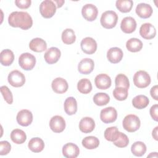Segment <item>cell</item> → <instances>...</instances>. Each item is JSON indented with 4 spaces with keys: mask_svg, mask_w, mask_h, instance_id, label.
<instances>
[{
    "mask_svg": "<svg viewBox=\"0 0 158 158\" xmlns=\"http://www.w3.org/2000/svg\"><path fill=\"white\" fill-rule=\"evenodd\" d=\"M8 23L12 27H19L27 30L33 25V20L27 12H12L8 17Z\"/></svg>",
    "mask_w": 158,
    "mask_h": 158,
    "instance_id": "obj_1",
    "label": "cell"
},
{
    "mask_svg": "<svg viewBox=\"0 0 158 158\" xmlns=\"http://www.w3.org/2000/svg\"><path fill=\"white\" fill-rule=\"evenodd\" d=\"M118 21V15L113 10H107L101 15L100 22L101 25L107 29H110L115 27Z\"/></svg>",
    "mask_w": 158,
    "mask_h": 158,
    "instance_id": "obj_2",
    "label": "cell"
},
{
    "mask_svg": "<svg viewBox=\"0 0 158 158\" xmlns=\"http://www.w3.org/2000/svg\"><path fill=\"white\" fill-rule=\"evenodd\" d=\"M123 128L130 133L135 132L138 130L141 125L139 117L134 114H129L126 115L122 122Z\"/></svg>",
    "mask_w": 158,
    "mask_h": 158,
    "instance_id": "obj_3",
    "label": "cell"
},
{
    "mask_svg": "<svg viewBox=\"0 0 158 158\" xmlns=\"http://www.w3.org/2000/svg\"><path fill=\"white\" fill-rule=\"evenodd\" d=\"M134 85L139 88L148 87L151 83V77L148 72L144 70L136 72L133 76Z\"/></svg>",
    "mask_w": 158,
    "mask_h": 158,
    "instance_id": "obj_4",
    "label": "cell"
},
{
    "mask_svg": "<svg viewBox=\"0 0 158 158\" xmlns=\"http://www.w3.org/2000/svg\"><path fill=\"white\" fill-rule=\"evenodd\" d=\"M56 5L51 0H44L40 5L41 15L46 19L51 18L56 12Z\"/></svg>",
    "mask_w": 158,
    "mask_h": 158,
    "instance_id": "obj_5",
    "label": "cell"
},
{
    "mask_svg": "<svg viewBox=\"0 0 158 158\" xmlns=\"http://www.w3.org/2000/svg\"><path fill=\"white\" fill-rule=\"evenodd\" d=\"M19 64L22 69L25 70H31L34 68L36 64V58L31 54L25 52L20 56Z\"/></svg>",
    "mask_w": 158,
    "mask_h": 158,
    "instance_id": "obj_6",
    "label": "cell"
},
{
    "mask_svg": "<svg viewBox=\"0 0 158 158\" xmlns=\"http://www.w3.org/2000/svg\"><path fill=\"white\" fill-rule=\"evenodd\" d=\"M7 80L9 84L15 88L22 86L25 82L24 75L17 70H13L9 73Z\"/></svg>",
    "mask_w": 158,
    "mask_h": 158,
    "instance_id": "obj_7",
    "label": "cell"
},
{
    "mask_svg": "<svg viewBox=\"0 0 158 158\" xmlns=\"http://www.w3.org/2000/svg\"><path fill=\"white\" fill-rule=\"evenodd\" d=\"M117 112L113 107H107L101 110L100 118L104 123H110L116 120Z\"/></svg>",
    "mask_w": 158,
    "mask_h": 158,
    "instance_id": "obj_8",
    "label": "cell"
},
{
    "mask_svg": "<svg viewBox=\"0 0 158 158\" xmlns=\"http://www.w3.org/2000/svg\"><path fill=\"white\" fill-rule=\"evenodd\" d=\"M81 14L85 20L92 22L97 18L98 10L96 6L92 4H86L82 7Z\"/></svg>",
    "mask_w": 158,
    "mask_h": 158,
    "instance_id": "obj_9",
    "label": "cell"
},
{
    "mask_svg": "<svg viewBox=\"0 0 158 158\" xmlns=\"http://www.w3.org/2000/svg\"><path fill=\"white\" fill-rule=\"evenodd\" d=\"M80 46L82 51L87 54H93L97 49L96 41L91 37L83 38L81 41Z\"/></svg>",
    "mask_w": 158,
    "mask_h": 158,
    "instance_id": "obj_10",
    "label": "cell"
},
{
    "mask_svg": "<svg viewBox=\"0 0 158 158\" xmlns=\"http://www.w3.org/2000/svg\"><path fill=\"white\" fill-rule=\"evenodd\" d=\"M65 121L64 118L60 115L52 117L49 121V127L54 133H61L65 128Z\"/></svg>",
    "mask_w": 158,
    "mask_h": 158,
    "instance_id": "obj_11",
    "label": "cell"
},
{
    "mask_svg": "<svg viewBox=\"0 0 158 158\" xmlns=\"http://www.w3.org/2000/svg\"><path fill=\"white\" fill-rule=\"evenodd\" d=\"M16 118L19 125L23 127H27L33 121V114L29 110L23 109L18 112Z\"/></svg>",
    "mask_w": 158,
    "mask_h": 158,
    "instance_id": "obj_12",
    "label": "cell"
},
{
    "mask_svg": "<svg viewBox=\"0 0 158 158\" xmlns=\"http://www.w3.org/2000/svg\"><path fill=\"white\" fill-rule=\"evenodd\" d=\"M139 34L144 39L151 40L156 36V30L151 23H145L141 25L139 28Z\"/></svg>",
    "mask_w": 158,
    "mask_h": 158,
    "instance_id": "obj_13",
    "label": "cell"
},
{
    "mask_svg": "<svg viewBox=\"0 0 158 158\" xmlns=\"http://www.w3.org/2000/svg\"><path fill=\"white\" fill-rule=\"evenodd\" d=\"M61 56L60 51L56 47H51L47 50L44 55L45 61L49 64L56 63Z\"/></svg>",
    "mask_w": 158,
    "mask_h": 158,
    "instance_id": "obj_14",
    "label": "cell"
},
{
    "mask_svg": "<svg viewBox=\"0 0 158 158\" xmlns=\"http://www.w3.org/2000/svg\"><path fill=\"white\" fill-rule=\"evenodd\" d=\"M110 77L105 73H101L98 75L94 79V83L96 86L100 89H107L111 86Z\"/></svg>",
    "mask_w": 158,
    "mask_h": 158,
    "instance_id": "obj_15",
    "label": "cell"
},
{
    "mask_svg": "<svg viewBox=\"0 0 158 158\" xmlns=\"http://www.w3.org/2000/svg\"><path fill=\"white\" fill-rule=\"evenodd\" d=\"M51 87L55 93L57 94H62L67 91L69 85L65 79L60 77H57L52 80Z\"/></svg>",
    "mask_w": 158,
    "mask_h": 158,
    "instance_id": "obj_16",
    "label": "cell"
},
{
    "mask_svg": "<svg viewBox=\"0 0 158 158\" xmlns=\"http://www.w3.org/2000/svg\"><path fill=\"white\" fill-rule=\"evenodd\" d=\"M79 154V148L74 143H67L62 148V154L67 158H76Z\"/></svg>",
    "mask_w": 158,
    "mask_h": 158,
    "instance_id": "obj_17",
    "label": "cell"
},
{
    "mask_svg": "<svg viewBox=\"0 0 158 158\" xmlns=\"http://www.w3.org/2000/svg\"><path fill=\"white\" fill-rule=\"evenodd\" d=\"M136 20L131 17L123 18L120 23V28L125 33H131L136 30Z\"/></svg>",
    "mask_w": 158,
    "mask_h": 158,
    "instance_id": "obj_18",
    "label": "cell"
},
{
    "mask_svg": "<svg viewBox=\"0 0 158 158\" xmlns=\"http://www.w3.org/2000/svg\"><path fill=\"white\" fill-rule=\"evenodd\" d=\"M94 67V61L91 59L85 58L79 62L78 65V70L81 74L87 75L92 72Z\"/></svg>",
    "mask_w": 158,
    "mask_h": 158,
    "instance_id": "obj_19",
    "label": "cell"
},
{
    "mask_svg": "<svg viewBox=\"0 0 158 158\" xmlns=\"http://www.w3.org/2000/svg\"><path fill=\"white\" fill-rule=\"evenodd\" d=\"M123 52L122 49L117 47L110 48L107 52V58L112 64H117L120 62L123 58Z\"/></svg>",
    "mask_w": 158,
    "mask_h": 158,
    "instance_id": "obj_20",
    "label": "cell"
},
{
    "mask_svg": "<svg viewBox=\"0 0 158 158\" xmlns=\"http://www.w3.org/2000/svg\"><path fill=\"white\" fill-rule=\"evenodd\" d=\"M95 128L94 120L89 117H85L81 119L79 123V128L84 133H89L93 131Z\"/></svg>",
    "mask_w": 158,
    "mask_h": 158,
    "instance_id": "obj_21",
    "label": "cell"
},
{
    "mask_svg": "<svg viewBox=\"0 0 158 158\" xmlns=\"http://www.w3.org/2000/svg\"><path fill=\"white\" fill-rule=\"evenodd\" d=\"M136 14L142 19H148L152 14V8L149 4L139 3L135 9Z\"/></svg>",
    "mask_w": 158,
    "mask_h": 158,
    "instance_id": "obj_22",
    "label": "cell"
},
{
    "mask_svg": "<svg viewBox=\"0 0 158 158\" xmlns=\"http://www.w3.org/2000/svg\"><path fill=\"white\" fill-rule=\"evenodd\" d=\"M30 49L36 52H41L47 49L46 41L40 38H35L31 40L29 43Z\"/></svg>",
    "mask_w": 158,
    "mask_h": 158,
    "instance_id": "obj_23",
    "label": "cell"
},
{
    "mask_svg": "<svg viewBox=\"0 0 158 158\" xmlns=\"http://www.w3.org/2000/svg\"><path fill=\"white\" fill-rule=\"evenodd\" d=\"M64 110L69 115L75 114L77 111V102L73 97H69L64 101Z\"/></svg>",
    "mask_w": 158,
    "mask_h": 158,
    "instance_id": "obj_24",
    "label": "cell"
},
{
    "mask_svg": "<svg viewBox=\"0 0 158 158\" xmlns=\"http://www.w3.org/2000/svg\"><path fill=\"white\" fill-rule=\"evenodd\" d=\"M28 148L33 152H40L44 148V143L42 139L36 137L31 138L28 144Z\"/></svg>",
    "mask_w": 158,
    "mask_h": 158,
    "instance_id": "obj_25",
    "label": "cell"
},
{
    "mask_svg": "<svg viewBox=\"0 0 158 158\" xmlns=\"http://www.w3.org/2000/svg\"><path fill=\"white\" fill-rule=\"evenodd\" d=\"M14 60V54L13 52L9 49H4L0 53V62L4 66L10 65Z\"/></svg>",
    "mask_w": 158,
    "mask_h": 158,
    "instance_id": "obj_26",
    "label": "cell"
},
{
    "mask_svg": "<svg viewBox=\"0 0 158 158\" xmlns=\"http://www.w3.org/2000/svg\"><path fill=\"white\" fill-rule=\"evenodd\" d=\"M149 103V99L144 95H138L132 99L133 107L138 109H143L146 107Z\"/></svg>",
    "mask_w": 158,
    "mask_h": 158,
    "instance_id": "obj_27",
    "label": "cell"
},
{
    "mask_svg": "<svg viewBox=\"0 0 158 158\" xmlns=\"http://www.w3.org/2000/svg\"><path fill=\"white\" fill-rule=\"evenodd\" d=\"M10 139L14 143L20 144L26 141L27 135L23 130L15 129L13 130L10 133Z\"/></svg>",
    "mask_w": 158,
    "mask_h": 158,
    "instance_id": "obj_28",
    "label": "cell"
},
{
    "mask_svg": "<svg viewBox=\"0 0 158 158\" xmlns=\"http://www.w3.org/2000/svg\"><path fill=\"white\" fill-rule=\"evenodd\" d=\"M127 49L132 52H136L139 51L143 48V43L142 41L135 38H132L128 40L126 43Z\"/></svg>",
    "mask_w": 158,
    "mask_h": 158,
    "instance_id": "obj_29",
    "label": "cell"
},
{
    "mask_svg": "<svg viewBox=\"0 0 158 158\" xmlns=\"http://www.w3.org/2000/svg\"><path fill=\"white\" fill-rule=\"evenodd\" d=\"M83 146L87 149H94L97 148L99 145V140L94 136H86L82 140Z\"/></svg>",
    "mask_w": 158,
    "mask_h": 158,
    "instance_id": "obj_30",
    "label": "cell"
},
{
    "mask_svg": "<svg viewBox=\"0 0 158 158\" xmlns=\"http://www.w3.org/2000/svg\"><path fill=\"white\" fill-rule=\"evenodd\" d=\"M131 151L134 156L141 157L146 153V146L142 141H136L131 145Z\"/></svg>",
    "mask_w": 158,
    "mask_h": 158,
    "instance_id": "obj_31",
    "label": "cell"
},
{
    "mask_svg": "<svg viewBox=\"0 0 158 158\" xmlns=\"http://www.w3.org/2000/svg\"><path fill=\"white\" fill-rule=\"evenodd\" d=\"M62 42L65 44H72L76 40L74 31L71 28H66L62 31L61 36Z\"/></svg>",
    "mask_w": 158,
    "mask_h": 158,
    "instance_id": "obj_32",
    "label": "cell"
},
{
    "mask_svg": "<svg viewBox=\"0 0 158 158\" xmlns=\"http://www.w3.org/2000/svg\"><path fill=\"white\" fill-rule=\"evenodd\" d=\"M77 89L82 94H88L92 90V85L89 79L83 78L77 83Z\"/></svg>",
    "mask_w": 158,
    "mask_h": 158,
    "instance_id": "obj_33",
    "label": "cell"
},
{
    "mask_svg": "<svg viewBox=\"0 0 158 158\" xmlns=\"http://www.w3.org/2000/svg\"><path fill=\"white\" fill-rule=\"evenodd\" d=\"M133 5V2L131 0H117L115 2V6L117 9L121 12H129Z\"/></svg>",
    "mask_w": 158,
    "mask_h": 158,
    "instance_id": "obj_34",
    "label": "cell"
},
{
    "mask_svg": "<svg viewBox=\"0 0 158 158\" xmlns=\"http://www.w3.org/2000/svg\"><path fill=\"white\" fill-rule=\"evenodd\" d=\"M93 101L97 106H105L110 101V97L105 93H98L94 96Z\"/></svg>",
    "mask_w": 158,
    "mask_h": 158,
    "instance_id": "obj_35",
    "label": "cell"
},
{
    "mask_svg": "<svg viewBox=\"0 0 158 158\" xmlns=\"http://www.w3.org/2000/svg\"><path fill=\"white\" fill-rule=\"evenodd\" d=\"M120 131L118 130L116 127H111L106 128L104 131V138L109 141L113 142L115 141L119 135Z\"/></svg>",
    "mask_w": 158,
    "mask_h": 158,
    "instance_id": "obj_36",
    "label": "cell"
},
{
    "mask_svg": "<svg viewBox=\"0 0 158 158\" xmlns=\"http://www.w3.org/2000/svg\"><path fill=\"white\" fill-rule=\"evenodd\" d=\"M115 87H122L128 89L130 87V83L128 77L122 73L117 75L115 78Z\"/></svg>",
    "mask_w": 158,
    "mask_h": 158,
    "instance_id": "obj_37",
    "label": "cell"
},
{
    "mask_svg": "<svg viewBox=\"0 0 158 158\" xmlns=\"http://www.w3.org/2000/svg\"><path fill=\"white\" fill-rule=\"evenodd\" d=\"M128 89L122 87H115L113 91V96L118 101H124L128 97Z\"/></svg>",
    "mask_w": 158,
    "mask_h": 158,
    "instance_id": "obj_38",
    "label": "cell"
},
{
    "mask_svg": "<svg viewBox=\"0 0 158 158\" xmlns=\"http://www.w3.org/2000/svg\"><path fill=\"white\" fill-rule=\"evenodd\" d=\"M113 143L117 147L121 148H125L128 146L129 143V139L125 134L122 132H120L118 137L115 141H113Z\"/></svg>",
    "mask_w": 158,
    "mask_h": 158,
    "instance_id": "obj_39",
    "label": "cell"
},
{
    "mask_svg": "<svg viewBox=\"0 0 158 158\" xmlns=\"http://www.w3.org/2000/svg\"><path fill=\"white\" fill-rule=\"evenodd\" d=\"M1 94L6 101V102L9 104H11L13 102V96L10 91V90L9 89V88L6 86H2L1 87Z\"/></svg>",
    "mask_w": 158,
    "mask_h": 158,
    "instance_id": "obj_40",
    "label": "cell"
},
{
    "mask_svg": "<svg viewBox=\"0 0 158 158\" xmlns=\"http://www.w3.org/2000/svg\"><path fill=\"white\" fill-rule=\"evenodd\" d=\"M11 150V145L7 141L0 142V154L1 156L7 155Z\"/></svg>",
    "mask_w": 158,
    "mask_h": 158,
    "instance_id": "obj_41",
    "label": "cell"
},
{
    "mask_svg": "<svg viewBox=\"0 0 158 158\" xmlns=\"http://www.w3.org/2000/svg\"><path fill=\"white\" fill-rule=\"evenodd\" d=\"M31 1L30 0H16L15 4L20 9H28L31 5Z\"/></svg>",
    "mask_w": 158,
    "mask_h": 158,
    "instance_id": "obj_42",
    "label": "cell"
},
{
    "mask_svg": "<svg viewBox=\"0 0 158 158\" xmlns=\"http://www.w3.org/2000/svg\"><path fill=\"white\" fill-rule=\"evenodd\" d=\"M157 111H158V105L154 104L151 106L150 108V115L153 120L155 121L158 120V115H157Z\"/></svg>",
    "mask_w": 158,
    "mask_h": 158,
    "instance_id": "obj_43",
    "label": "cell"
},
{
    "mask_svg": "<svg viewBox=\"0 0 158 158\" xmlns=\"http://www.w3.org/2000/svg\"><path fill=\"white\" fill-rule=\"evenodd\" d=\"M150 94L151 97L155 99L156 101L158 100V97H157V94H158V86L155 85L152 86L150 90Z\"/></svg>",
    "mask_w": 158,
    "mask_h": 158,
    "instance_id": "obj_44",
    "label": "cell"
},
{
    "mask_svg": "<svg viewBox=\"0 0 158 158\" xmlns=\"http://www.w3.org/2000/svg\"><path fill=\"white\" fill-rule=\"evenodd\" d=\"M54 2L56 5V7L59 8V7H61L63 6V4L65 2V1H63V0H54Z\"/></svg>",
    "mask_w": 158,
    "mask_h": 158,
    "instance_id": "obj_45",
    "label": "cell"
},
{
    "mask_svg": "<svg viewBox=\"0 0 158 158\" xmlns=\"http://www.w3.org/2000/svg\"><path fill=\"white\" fill-rule=\"evenodd\" d=\"M157 129H158V127H156L155 128L152 130V137L153 138L155 139V140H158V136H157Z\"/></svg>",
    "mask_w": 158,
    "mask_h": 158,
    "instance_id": "obj_46",
    "label": "cell"
}]
</instances>
